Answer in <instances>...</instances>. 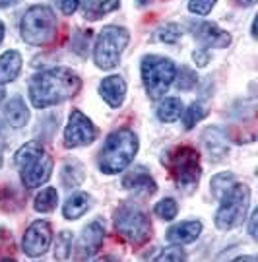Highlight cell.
Listing matches in <instances>:
<instances>
[{"label":"cell","instance_id":"6da1fadb","mask_svg":"<svg viewBox=\"0 0 258 262\" xmlns=\"http://www.w3.org/2000/svg\"><path fill=\"white\" fill-rule=\"evenodd\" d=\"M82 82L70 68L56 66L33 76L29 84V99L37 109H47L51 105L62 103L80 92Z\"/></svg>","mask_w":258,"mask_h":262},{"label":"cell","instance_id":"7a4b0ae2","mask_svg":"<svg viewBox=\"0 0 258 262\" xmlns=\"http://www.w3.org/2000/svg\"><path fill=\"white\" fill-rule=\"evenodd\" d=\"M138 151V138L130 128L111 132L99 151V169L107 175L120 173L132 163Z\"/></svg>","mask_w":258,"mask_h":262},{"label":"cell","instance_id":"3957f363","mask_svg":"<svg viewBox=\"0 0 258 262\" xmlns=\"http://www.w3.org/2000/svg\"><path fill=\"white\" fill-rule=\"evenodd\" d=\"M161 163L169 169L179 188H194L198 185L202 167H200V156L194 148L188 146L173 148L161 158Z\"/></svg>","mask_w":258,"mask_h":262},{"label":"cell","instance_id":"277c9868","mask_svg":"<svg viewBox=\"0 0 258 262\" xmlns=\"http://www.w3.org/2000/svg\"><path fill=\"white\" fill-rule=\"evenodd\" d=\"M19 31L26 43L43 47L56 35V16L49 6H31L19 21Z\"/></svg>","mask_w":258,"mask_h":262},{"label":"cell","instance_id":"5b68a950","mask_svg":"<svg viewBox=\"0 0 258 262\" xmlns=\"http://www.w3.org/2000/svg\"><path fill=\"white\" fill-rule=\"evenodd\" d=\"M177 74V66L171 58L147 55L142 58V82L152 99H161L171 88Z\"/></svg>","mask_w":258,"mask_h":262},{"label":"cell","instance_id":"8992f818","mask_svg":"<svg viewBox=\"0 0 258 262\" xmlns=\"http://www.w3.org/2000/svg\"><path fill=\"white\" fill-rule=\"evenodd\" d=\"M221 206L216 214V225L221 231H229L239 227L249 212L250 204V190L247 185H237L233 183V187L220 198Z\"/></svg>","mask_w":258,"mask_h":262},{"label":"cell","instance_id":"52a82bcc","mask_svg":"<svg viewBox=\"0 0 258 262\" xmlns=\"http://www.w3.org/2000/svg\"><path fill=\"white\" fill-rule=\"evenodd\" d=\"M130 41L128 29L119 26H107L97 35L95 47H93V60L103 70H111L119 64L120 55L126 49Z\"/></svg>","mask_w":258,"mask_h":262},{"label":"cell","instance_id":"ba28073f","mask_svg":"<svg viewBox=\"0 0 258 262\" xmlns=\"http://www.w3.org/2000/svg\"><path fill=\"white\" fill-rule=\"evenodd\" d=\"M115 229L132 245L146 243L152 237V224L147 215L134 206H122L115 217Z\"/></svg>","mask_w":258,"mask_h":262},{"label":"cell","instance_id":"9c48e42d","mask_svg":"<svg viewBox=\"0 0 258 262\" xmlns=\"http://www.w3.org/2000/svg\"><path fill=\"white\" fill-rule=\"evenodd\" d=\"M97 136V128L93 126V122L83 115L82 111H72L70 119L64 128V146L66 148H80L92 144Z\"/></svg>","mask_w":258,"mask_h":262},{"label":"cell","instance_id":"30bf717a","mask_svg":"<svg viewBox=\"0 0 258 262\" xmlns=\"http://www.w3.org/2000/svg\"><path fill=\"white\" fill-rule=\"evenodd\" d=\"M53 243V229L49 222L37 220L26 229L24 241H22V249L28 256H41L49 251V247Z\"/></svg>","mask_w":258,"mask_h":262},{"label":"cell","instance_id":"8fae6325","mask_svg":"<svg viewBox=\"0 0 258 262\" xmlns=\"http://www.w3.org/2000/svg\"><path fill=\"white\" fill-rule=\"evenodd\" d=\"M51 173H53V158L43 151L37 159L22 167V183L28 188H37L49 181Z\"/></svg>","mask_w":258,"mask_h":262},{"label":"cell","instance_id":"7c38bea8","mask_svg":"<svg viewBox=\"0 0 258 262\" xmlns=\"http://www.w3.org/2000/svg\"><path fill=\"white\" fill-rule=\"evenodd\" d=\"M103 239H105V227L101 222H92L83 229V233L78 239L76 245V258H92L95 253L101 249Z\"/></svg>","mask_w":258,"mask_h":262},{"label":"cell","instance_id":"4fadbf2b","mask_svg":"<svg viewBox=\"0 0 258 262\" xmlns=\"http://www.w3.org/2000/svg\"><path fill=\"white\" fill-rule=\"evenodd\" d=\"M194 37L200 39L206 47L223 49V47H229V43H231L229 33L223 31V29H221L218 24H213V21H202V24H198V26L194 28Z\"/></svg>","mask_w":258,"mask_h":262},{"label":"cell","instance_id":"5bb4252c","mask_svg":"<svg viewBox=\"0 0 258 262\" xmlns=\"http://www.w3.org/2000/svg\"><path fill=\"white\" fill-rule=\"evenodd\" d=\"M99 94L113 109H119L126 95V82L122 80V76H109L99 84Z\"/></svg>","mask_w":258,"mask_h":262},{"label":"cell","instance_id":"9a60e30c","mask_svg":"<svg viewBox=\"0 0 258 262\" xmlns=\"http://www.w3.org/2000/svg\"><path fill=\"white\" fill-rule=\"evenodd\" d=\"M122 187L136 190V192H144V194H154L157 190L156 181L149 177V173L144 167H136L128 171L122 179Z\"/></svg>","mask_w":258,"mask_h":262},{"label":"cell","instance_id":"2e32d148","mask_svg":"<svg viewBox=\"0 0 258 262\" xmlns=\"http://www.w3.org/2000/svg\"><path fill=\"white\" fill-rule=\"evenodd\" d=\"M204 148L210 156V161H221L225 158V154L229 150L227 140H225V134L220 128H208L202 136Z\"/></svg>","mask_w":258,"mask_h":262},{"label":"cell","instance_id":"e0dca14e","mask_svg":"<svg viewBox=\"0 0 258 262\" xmlns=\"http://www.w3.org/2000/svg\"><path fill=\"white\" fill-rule=\"evenodd\" d=\"M202 233V224L200 222H183V224L175 225L167 231V241L175 245H186L194 243Z\"/></svg>","mask_w":258,"mask_h":262},{"label":"cell","instance_id":"ac0fdd59","mask_svg":"<svg viewBox=\"0 0 258 262\" xmlns=\"http://www.w3.org/2000/svg\"><path fill=\"white\" fill-rule=\"evenodd\" d=\"M22 70V55L18 51H6L0 56V84H8L18 78Z\"/></svg>","mask_w":258,"mask_h":262},{"label":"cell","instance_id":"d6986e66","mask_svg":"<svg viewBox=\"0 0 258 262\" xmlns=\"http://www.w3.org/2000/svg\"><path fill=\"white\" fill-rule=\"evenodd\" d=\"M4 119L12 124V126H24L26 122L29 121V109L28 105L24 103V99L22 97H12L6 107H4Z\"/></svg>","mask_w":258,"mask_h":262},{"label":"cell","instance_id":"ffe728a7","mask_svg":"<svg viewBox=\"0 0 258 262\" xmlns=\"http://www.w3.org/2000/svg\"><path fill=\"white\" fill-rule=\"evenodd\" d=\"M119 6H120V0H83L82 10L85 18L95 21V19L103 18L105 14L117 10Z\"/></svg>","mask_w":258,"mask_h":262},{"label":"cell","instance_id":"44dd1931","mask_svg":"<svg viewBox=\"0 0 258 262\" xmlns=\"http://www.w3.org/2000/svg\"><path fill=\"white\" fill-rule=\"evenodd\" d=\"M88 208H90V196L85 192H76L64 202L62 212L66 220H78L88 212Z\"/></svg>","mask_w":258,"mask_h":262},{"label":"cell","instance_id":"7402d4cb","mask_svg":"<svg viewBox=\"0 0 258 262\" xmlns=\"http://www.w3.org/2000/svg\"><path fill=\"white\" fill-rule=\"evenodd\" d=\"M183 115V101L179 97H165L157 107V117L163 122H175Z\"/></svg>","mask_w":258,"mask_h":262},{"label":"cell","instance_id":"603a6c76","mask_svg":"<svg viewBox=\"0 0 258 262\" xmlns=\"http://www.w3.org/2000/svg\"><path fill=\"white\" fill-rule=\"evenodd\" d=\"M60 181L64 188H76L83 181V165L80 161H68L62 167Z\"/></svg>","mask_w":258,"mask_h":262},{"label":"cell","instance_id":"cb8c5ba5","mask_svg":"<svg viewBox=\"0 0 258 262\" xmlns=\"http://www.w3.org/2000/svg\"><path fill=\"white\" fill-rule=\"evenodd\" d=\"M56 202H58V192H56V188L47 187L35 196V204H33V206H35L37 212L47 214V212H53V210H55Z\"/></svg>","mask_w":258,"mask_h":262},{"label":"cell","instance_id":"d4e9b609","mask_svg":"<svg viewBox=\"0 0 258 262\" xmlns=\"http://www.w3.org/2000/svg\"><path fill=\"white\" fill-rule=\"evenodd\" d=\"M41 154H43V144L39 140H31L18 150V154H16V163H18L19 167H24V165H28L33 159L39 158Z\"/></svg>","mask_w":258,"mask_h":262},{"label":"cell","instance_id":"484cf974","mask_svg":"<svg viewBox=\"0 0 258 262\" xmlns=\"http://www.w3.org/2000/svg\"><path fill=\"white\" fill-rule=\"evenodd\" d=\"M175 85L179 92H188V90H192L194 85H196V82H198V76H196V72L194 70H190V68H186V66H183L181 70H177L175 74Z\"/></svg>","mask_w":258,"mask_h":262},{"label":"cell","instance_id":"4316f807","mask_svg":"<svg viewBox=\"0 0 258 262\" xmlns=\"http://www.w3.org/2000/svg\"><path fill=\"white\" fill-rule=\"evenodd\" d=\"M206 115H208V109H206L202 103H192L188 109H184V115H183L184 128H186V130H190L194 124L202 121Z\"/></svg>","mask_w":258,"mask_h":262},{"label":"cell","instance_id":"83f0119b","mask_svg":"<svg viewBox=\"0 0 258 262\" xmlns=\"http://www.w3.org/2000/svg\"><path fill=\"white\" fill-rule=\"evenodd\" d=\"M154 212H156L157 217H161V220H165V222H171V220L177 217L179 206H177V202L173 198H163V200H159L156 204Z\"/></svg>","mask_w":258,"mask_h":262},{"label":"cell","instance_id":"f1b7e54d","mask_svg":"<svg viewBox=\"0 0 258 262\" xmlns=\"http://www.w3.org/2000/svg\"><path fill=\"white\" fill-rule=\"evenodd\" d=\"M233 183H235V177L231 173H220V175H216L212 179V194L220 200L233 187Z\"/></svg>","mask_w":258,"mask_h":262},{"label":"cell","instance_id":"f546056e","mask_svg":"<svg viewBox=\"0 0 258 262\" xmlns=\"http://www.w3.org/2000/svg\"><path fill=\"white\" fill-rule=\"evenodd\" d=\"M70 253H72V235H70V231H62L56 237L55 256L60 258V260H64V258L70 256Z\"/></svg>","mask_w":258,"mask_h":262},{"label":"cell","instance_id":"4dcf8cb0","mask_svg":"<svg viewBox=\"0 0 258 262\" xmlns=\"http://www.w3.org/2000/svg\"><path fill=\"white\" fill-rule=\"evenodd\" d=\"M183 31L177 24H165L163 28L159 29V41H163L167 45H175L177 41L181 39Z\"/></svg>","mask_w":258,"mask_h":262},{"label":"cell","instance_id":"1f68e13d","mask_svg":"<svg viewBox=\"0 0 258 262\" xmlns=\"http://www.w3.org/2000/svg\"><path fill=\"white\" fill-rule=\"evenodd\" d=\"M90 39H92V31H78L72 39V51H76L78 55L85 56L88 53V45H90Z\"/></svg>","mask_w":258,"mask_h":262},{"label":"cell","instance_id":"d6a6232c","mask_svg":"<svg viewBox=\"0 0 258 262\" xmlns=\"http://www.w3.org/2000/svg\"><path fill=\"white\" fill-rule=\"evenodd\" d=\"M218 0H188V10L196 16H208Z\"/></svg>","mask_w":258,"mask_h":262},{"label":"cell","instance_id":"836d02e7","mask_svg":"<svg viewBox=\"0 0 258 262\" xmlns=\"http://www.w3.org/2000/svg\"><path fill=\"white\" fill-rule=\"evenodd\" d=\"M186 256H184V253L181 251V247H167V249H163L161 253L156 256V260H184Z\"/></svg>","mask_w":258,"mask_h":262},{"label":"cell","instance_id":"e575fe53","mask_svg":"<svg viewBox=\"0 0 258 262\" xmlns=\"http://www.w3.org/2000/svg\"><path fill=\"white\" fill-rule=\"evenodd\" d=\"M56 4L64 16H72L74 12L80 8V0H56Z\"/></svg>","mask_w":258,"mask_h":262},{"label":"cell","instance_id":"d590c367","mask_svg":"<svg viewBox=\"0 0 258 262\" xmlns=\"http://www.w3.org/2000/svg\"><path fill=\"white\" fill-rule=\"evenodd\" d=\"M192 58L198 66H206L208 62H210V51H208L206 47L198 49V51H194L192 53Z\"/></svg>","mask_w":258,"mask_h":262},{"label":"cell","instance_id":"8d00e7d4","mask_svg":"<svg viewBox=\"0 0 258 262\" xmlns=\"http://www.w3.org/2000/svg\"><path fill=\"white\" fill-rule=\"evenodd\" d=\"M256 224H258V210H254V212L250 214V225H249V233H250V237H252V239H256V237H258Z\"/></svg>","mask_w":258,"mask_h":262},{"label":"cell","instance_id":"74e56055","mask_svg":"<svg viewBox=\"0 0 258 262\" xmlns=\"http://www.w3.org/2000/svg\"><path fill=\"white\" fill-rule=\"evenodd\" d=\"M2 243H6V245L12 247V235H10L6 229H2V227H0V247H2Z\"/></svg>","mask_w":258,"mask_h":262},{"label":"cell","instance_id":"f35d334b","mask_svg":"<svg viewBox=\"0 0 258 262\" xmlns=\"http://www.w3.org/2000/svg\"><path fill=\"white\" fill-rule=\"evenodd\" d=\"M2 154H4V136H2V130H0V167H2Z\"/></svg>","mask_w":258,"mask_h":262},{"label":"cell","instance_id":"ab89813d","mask_svg":"<svg viewBox=\"0 0 258 262\" xmlns=\"http://www.w3.org/2000/svg\"><path fill=\"white\" fill-rule=\"evenodd\" d=\"M239 4H243V6H252V4H256V0H237Z\"/></svg>","mask_w":258,"mask_h":262},{"label":"cell","instance_id":"60d3db41","mask_svg":"<svg viewBox=\"0 0 258 262\" xmlns=\"http://www.w3.org/2000/svg\"><path fill=\"white\" fill-rule=\"evenodd\" d=\"M239 262H243V260H249V262H256V256H239L237 258Z\"/></svg>","mask_w":258,"mask_h":262},{"label":"cell","instance_id":"b9f144b4","mask_svg":"<svg viewBox=\"0 0 258 262\" xmlns=\"http://www.w3.org/2000/svg\"><path fill=\"white\" fill-rule=\"evenodd\" d=\"M16 0H0V6H10V4H14Z\"/></svg>","mask_w":258,"mask_h":262},{"label":"cell","instance_id":"7bdbcfd3","mask_svg":"<svg viewBox=\"0 0 258 262\" xmlns=\"http://www.w3.org/2000/svg\"><path fill=\"white\" fill-rule=\"evenodd\" d=\"M2 39H4V24L0 21V43H2Z\"/></svg>","mask_w":258,"mask_h":262},{"label":"cell","instance_id":"ee69618b","mask_svg":"<svg viewBox=\"0 0 258 262\" xmlns=\"http://www.w3.org/2000/svg\"><path fill=\"white\" fill-rule=\"evenodd\" d=\"M4 94H6V92H4L2 88H0V103H2V99H4Z\"/></svg>","mask_w":258,"mask_h":262},{"label":"cell","instance_id":"f6af8a7d","mask_svg":"<svg viewBox=\"0 0 258 262\" xmlns=\"http://www.w3.org/2000/svg\"><path fill=\"white\" fill-rule=\"evenodd\" d=\"M140 4H142V6H144V4H147V0H138Z\"/></svg>","mask_w":258,"mask_h":262}]
</instances>
